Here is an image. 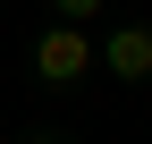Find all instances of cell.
<instances>
[{
  "label": "cell",
  "mask_w": 152,
  "mask_h": 144,
  "mask_svg": "<svg viewBox=\"0 0 152 144\" xmlns=\"http://www.w3.org/2000/svg\"><path fill=\"white\" fill-rule=\"evenodd\" d=\"M93 68V34L85 26H42V43H34V76L42 85H76Z\"/></svg>",
  "instance_id": "1"
},
{
  "label": "cell",
  "mask_w": 152,
  "mask_h": 144,
  "mask_svg": "<svg viewBox=\"0 0 152 144\" xmlns=\"http://www.w3.org/2000/svg\"><path fill=\"white\" fill-rule=\"evenodd\" d=\"M93 60H102L118 85H144L152 76V26H144V17H135V26H110L102 43H93Z\"/></svg>",
  "instance_id": "2"
},
{
  "label": "cell",
  "mask_w": 152,
  "mask_h": 144,
  "mask_svg": "<svg viewBox=\"0 0 152 144\" xmlns=\"http://www.w3.org/2000/svg\"><path fill=\"white\" fill-rule=\"evenodd\" d=\"M102 9H110V0H51V17H59V26H85V34L102 26Z\"/></svg>",
  "instance_id": "3"
},
{
  "label": "cell",
  "mask_w": 152,
  "mask_h": 144,
  "mask_svg": "<svg viewBox=\"0 0 152 144\" xmlns=\"http://www.w3.org/2000/svg\"><path fill=\"white\" fill-rule=\"evenodd\" d=\"M26 144H68V136H26Z\"/></svg>",
  "instance_id": "4"
}]
</instances>
